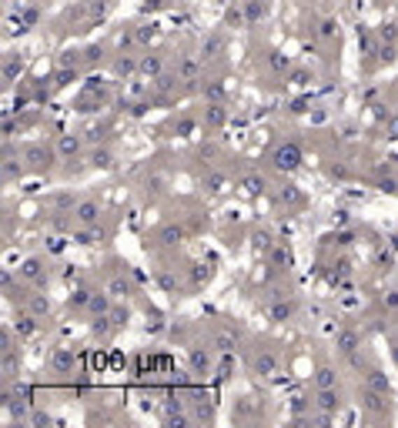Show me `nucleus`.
<instances>
[{
	"instance_id": "f257e3e1",
	"label": "nucleus",
	"mask_w": 398,
	"mask_h": 428,
	"mask_svg": "<svg viewBox=\"0 0 398 428\" xmlns=\"http://www.w3.org/2000/svg\"><path fill=\"white\" fill-rule=\"evenodd\" d=\"M248 371L258 382H275L278 375H281V355L275 348H268V345H258V348L248 352Z\"/></svg>"
},
{
	"instance_id": "f03ea898",
	"label": "nucleus",
	"mask_w": 398,
	"mask_h": 428,
	"mask_svg": "<svg viewBox=\"0 0 398 428\" xmlns=\"http://www.w3.org/2000/svg\"><path fill=\"white\" fill-rule=\"evenodd\" d=\"M301 161H305V151H301L298 141H278L275 148L268 151V164L278 174H294L301 168Z\"/></svg>"
},
{
	"instance_id": "7ed1b4c3",
	"label": "nucleus",
	"mask_w": 398,
	"mask_h": 428,
	"mask_svg": "<svg viewBox=\"0 0 398 428\" xmlns=\"http://www.w3.org/2000/svg\"><path fill=\"white\" fill-rule=\"evenodd\" d=\"M20 157H24V164H27V174H37V178L50 174V171H54V164L61 161V157H57V151H54V144H41V141L27 144V148L20 151Z\"/></svg>"
},
{
	"instance_id": "20e7f679",
	"label": "nucleus",
	"mask_w": 398,
	"mask_h": 428,
	"mask_svg": "<svg viewBox=\"0 0 398 428\" xmlns=\"http://www.w3.org/2000/svg\"><path fill=\"white\" fill-rule=\"evenodd\" d=\"M17 278L24 281V285H31V288H47V281H50V271H47V261L41 255H31V258L20 261V268H17Z\"/></svg>"
},
{
	"instance_id": "39448f33",
	"label": "nucleus",
	"mask_w": 398,
	"mask_h": 428,
	"mask_svg": "<svg viewBox=\"0 0 398 428\" xmlns=\"http://www.w3.org/2000/svg\"><path fill=\"white\" fill-rule=\"evenodd\" d=\"M215 348H211V341L208 345H191L187 348V368H191V375L194 378H208L211 371H215Z\"/></svg>"
},
{
	"instance_id": "423d86ee",
	"label": "nucleus",
	"mask_w": 398,
	"mask_h": 428,
	"mask_svg": "<svg viewBox=\"0 0 398 428\" xmlns=\"http://www.w3.org/2000/svg\"><path fill=\"white\" fill-rule=\"evenodd\" d=\"M358 408L368 415H375V418H385V415L392 412V395H382V392H375V388H358Z\"/></svg>"
},
{
	"instance_id": "0eeeda50",
	"label": "nucleus",
	"mask_w": 398,
	"mask_h": 428,
	"mask_svg": "<svg viewBox=\"0 0 398 428\" xmlns=\"http://www.w3.org/2000/svg\"><path fill=\"white\" fill-rule=\"evenodd\" d=\"M335 348H338L341 358L365 352V335H362L358 328H352V324H341V328L335 331Z\"/></svg>"
},
{
	"instance_id": "6e6552de",
	"label": "nucleus",
	"mask_w": 398,
	"mask_h": 428,
	"mask_svg": "<svg viewBox=\"0 0 398 428\" xmlns=\"http://www.w3.org/2000/svg\"><path fill=\"white\" fill-rule=\"evenodd\" d=\"M84 148H87V141H84V134H77V131H64V134L54 138V151H57L61 161H77L84 154Z\"/></svg>"
},
{
	"instance_id": "1a4fd4ad",
	"label": "nucleus",
	"mask_w": 398,
	"mask_h": 428,
	"mask_svg": "<svg viewBox=\"0 0 398 428\" xmlns=\"http://www.w3.org/2000/svg\"><path fill=\"white\" fill-rule=\"evenodd\" d=\"M264 315H268V321H275V324H288V321H294V315H298V301H294L291 294H281V298H268V305H264Z\"/></svg>"
},
{
	"instance_id": "9d476101",
	"label": "nucleus",
	"mask_w": 398,
	"mask_h": 428,
	"mask_svg": "<svg viewBox=\"0 0 398 428\" xmlns=\"http://www.w3.org/2000/svg\"><path fill=\"white\" fill-rule=\"evenodd\" d=\"M71 217H74L77 228H97V224L104 221V208H101L94 198H80Z\"/></svg>"
},
{
	"instance_id": "9b49d317",
	"label": "nucleus",
	"mask_w": 398,
	"mask_h": 428,
	"mask_svg": "<svg viewBox=\"0 0 398 428\" xmlns=\"http://www.w3.org/2000/svg\"><path fill=\"white\" fill-rule=\"evenodd\" d=\"M47 368H50L54 375H61V378L74 375V368H77V352H74V348H67V345H57V348L50 352V358H47Z\"/></svg>"
},
{
	"instance_id": "f8f14e48",
	"label": "nucleus",
	"mask_w": 398,
	"mask_h": 428,
	"mask_svg": "<svg viewBox=\"0 0 398 428\" xmlns=\"http://www.w3.org/2000/svg\"><path fill=\"white\" fill-rule=\"evenodd\" d=\"M225 50H228V34L225 31H211L204 41H201V61L204 64H218L225 57Z\"/></svg>"
},
{
	"instance_id": "ddd939ff",
	"label": "nucleus",
	"mask_w": 398,
	"mask_h": 428,
	"mask_svg": "<svg viewBox=\"0 0 398 428\" xmlns=\"http://www.w3.org/2000/svg\"><path fill=\"white\" fill-rule=\"evenodd\" d=\"M225 124H228V101H204L201 127H204V131H221Z\"/></svg>"
},
{
	"instance_id": "4468645a",
	"label": "nucleus",
	"mask_w": 398,
	"mask_h": 428,
	"mask_svg": "<svg viewBox=\"0 0 398 428\" xmlns=\"http://www.w3.org/2000/svg\"><path fill=\"white\" fill-rule=\"evenodd\" d=\"M168 71V54L164 50H144L141 54V74L138 77H144V80H154V77H161Z\"/></svg>"
},
{
	"instance_id": "2eb2a0df",
	"label": "nucleus",
	"mask_w": 398,
	"mask_h": 428,
	"mask_svg": "<svg viewBox=\"0 0 398 428\" xmlns=\"http://www.w3.org/2000/svg\"><path fill=\"white\" fill-rule=\"evenodd\" d=\"M111 74H114V80H127V77L141 74V54L121 50V54L111 61Z\"/></svg>"
},
{
	"instance_id": "dca6fc26",
	"label": "nucleus",
	"mask_w": 398,
	"mask_h": 428,
	"mask_svg": "<svg viewBox=\"0 0 398 428\" xmlns=\"http://www.w3.org/2000/svg\"><path fill=\"white\" fill-rule=\"evenodd\" d=\"M201 187H204V191H208L211 198H221V194H228V191L234 187V184H231V178L225 174V171L208 168L204 174H201Z\"/></svg>"
},
{
	"instance_id": "f3484780",
	"label": "nucleus",
	"mask_w": 398,
	"mask_h": 428,
	"mask_svg": "<svg viewBox=\"0 0 398 428\" xmlns=\"http://www.w3.org/2000/svg\"><path fill=\"white\" fill-rule=\"evenodd\" d=\"M201 67H204L201 54H178V61H174V71H178L184 84H194L201 77Z\"/></svg>"
},
{
	"instance_id": "a211bd4d",
	"label": "nucleus",
	"mask_w": 398,
	"mask_h": 428,
	"mask_svg": "<svg viewBox=\"0 0 398 428\" xmlns=\"http://www.w3.org/2000/svg\"><path fill=\"white\" fill-rule=\"evenodd\" d=\"M0 171H3V184H14L27 174V164H24L20 154H14L10 148H7V151H3V161H0Z\"/></svg>"
},
{
	"instance_id": "6ab92c4d",
	"label": "nucleus",
	"mask_w": 398,
	"mask_h": 428,
	"mask_svg": "<svg viewBox=\"0 0 398 428\" xmlns=\"http://www.w3.org/2000/svg\"><path fill=\"white\" fill-rule=\"evenodd\" d=\"M104 291H108L114 301H121V298H131V294H134V285H131L127 271H111L108 281H104Z\"/></svg>"
},
{
	"instance_id": "aec40b11",
	"label": "nucleus",
	"mask_w": 398,
	"mask_h": 428,
	"mask_svg": "<svg viewBox=\"0 0 398 428\" xmlns=\"http://www.w3.org/2000/svg\"><path fill=\"white\" fill-rule=\"evenodd\" d=\"M37 331H41V318L31 315L27 308H20V311L14 315V335L20 338V341H27V338H34Z\"/></svg>"
},
{
	"instance_id": "412c9836",
	"label": "nucleus",
	"mask_w": 398,
	"mask_h": 428,
	"mask_svg": "<svg viewBox=\"0 0 398 428\" xmlns=\"http://www.w3.org/2000/svg\"><path fill=\"white\" fill-rule=\"evenodd\" d=\"M311 401H315V408H318V412H332V415H338L341 412V405H345L338 388H315Z\"/></svg>"
},
{
	"instance_id": "4be33fe9",
	"label": "nucleus",
	"mask_w": 398,
	"mask_h": 428,
	"mask_svg": "<svg viewBox=\"0 0 398 428\" xmlns=\"http://www.w3.org/2000/svg\"><path fill=\"white\" fill-rule=\"evenodd\" d=\"M264 187H268V181L261 178V174H241L238 181H234V191L241 194V198H261L264 194Z\"/></svg>"
},
{
	"instance_id": "5701e85b",
	"label": "nucleus",
	"mask_w": 398,
	"mask_h": 428,
	"mask_svg": "<svg viewBox=\"0 0 398 428\" xmlns=\"http://www.w3.org/2000/svg\"><path fill=\"white\" fill-rule=\"evenodd\" d=\"M114 164H118V154H114V148H108V144H97V148H91V151H87V168L111 171Z\"/></svg>"
},
{
	"instance_id": "b1692460",
	"label": "nucleus",
	"mask_w": 398,
	"mask_h": 428,
	"mask_svg": "<svg viewBox=\"0 0 398 428\" xmlns=\"http://www.w3.org/2000/svg\"><path fill=\"white\" fill-rule=\"evenodd\" d=\"M278 204H285V208H291V211H301L305 208V191L298 187V184H281L278 187Z\"/></svg>"
},
{
	"instance_id": "393cba45",
	"label": "nucleus",
	"mask_w": 398,
	"mask_h": 428,
	"mask_svg": "<svg viewBox=\"0 0 398 428\" xmlns=\"http://www.w3.org/2000/svg\"><path fill=\"white\" fill-rule=\"evenodd\" d=\"M181 77H178V71H164L161 77H154L151 80V91H154V97H168V94H174V91H181Z\"/></svg>"
},
{
	"instance_id": "a878e982",
	"label": "nucleus",
	"mask_w": 398,
	"mask_h": 428,
	"mask_svg": "<svg viewBox=\"0 0 398 428\" xmlns=\"http://www.w3.org/2000/svg\"><path fill=\"white\" fill-rule=\"evenodd\" d=\"M211 348H215L218 355H231L238 348V331H234V328H218L215 335H211Z\"/></svg>"
},
{
	"instance_id": "bb28decb",
	"label": "nucleus",
	"mask_w": 398,
	"mask_h": 428,
	"mask_svg": "<svg viewBox=\"0 0 398 428\" xmlns=\"http://www.w3.org/2000/svg\"><path fill=\"white\" fill-rule=\"evenodd\" d=\"M268 264L275 268V271H288L291 264H294V255H291V248L285 241H275V248L268 251Z\"/></svg>"
},
{
	"instance_id": "cd10ccee",
	"label": "nucleus",
	"mask_w": 398,
	"mask_h": 428,
	"mask_svg": "<svg viewBox=\"0 0 398 428\" xmlns=\"http://www.w3.org/2000/svg\"><path fill=\"white\" fill-rule=\"evenodd\" d=\"M187 408H191V418H194V422H204V425L215 422V405H211V398L194 395L191 401H187Z\"/></svg>"
},
{
	"instance_id": "c85d7f7f",
	"label": "nucleus",
	"mask_w": 398,
	"mask_h": 428,
	"mask_svg": "<svg viewBox=\"0 0 398 428\" xmlns=\"http://www.w3.org/2000/svg\"><path fill=\"white\" fill-rule=\"evenodd\" d=\"M24 308L31 311V315H37V318H47L50 315V298L44 294V288H34L27 298H24Z\"/></svg>"
},
{
	"instance_id": "c756f323",
	"label": "nucleus",
	"mask_w": 398,
	"mask_h": 428,
	"mask_svg": "<svg viewBox=\"0 0 398 428\" xmlns=\"http://www.w3.org/2000/svg\"><path fill=\"white\" fill-rule=\"evenodd\" d=\"M134 31V41H138V50H148V47L157 41V34H161V27L154 24V20H144V24H134L131 27Z\"/></svg>"
},
{
	"instance_id": "7c9ffc66",
	"label": "nucleus",
	"mask_w": 398,
	"mask_h": 428,
	"mask_svg": "<svg viewBox=\"0 0 398 428\" xmlns=\"http://www.w3.org/2000/svg\"><path fill=\"white\" fill-rule=\"evenodd\" d=\"M20 74H24V57L10 50L3 57V87H14V80H20Z\"/></svg>"
},
{
	"instance_id": "2f4dec72",
	"label": "nucleus",
	"mask_w": 398,
	"mask_h": 428,
	"mask_svg": "<svg viewBox=\"0 0 398 428\" xmlns=\"http://www.w3.org/2000/svg\"><path fill=\"white\" fill-rule=\"evenodd\" d=\"M362 375H365V378H362L365 388H375V392H382V395H392V382H388V375H385L382 368H368Z\"/></svg>"
},
{
	"instance_id": "473e14b6",
	"label": "nucleus",
	"mask_w": 398,
	"mask_h": 428,
	"mask_svg": "<svg viewBox=\"0 0 398 428\" xmlns=\"http://www.w3.org/2000/svg\"><path fill=\"white\" fill-rule=\"evenodd\" d=\"M228 77H215V80L201 84V94H204V101H228Z\"/></svg>"
},
{
	"instance_id": "72a5a7b5",
	"label": "nucleus",
	"mask_w": 398,
	"mask_h": 428,
	"mask_svg": "<svg viewBox=\"0 0 398 428\" xmlns=\"http://www.w3.org/2000/svg\"><path fill=\"white\" fill-rule=\"evenodd\" d=\"M184 238H187V231H184V224H178V221H168V224H161L157 228V241L161 245H181Z\"/></svg>"
},
{
	"instance_id": "f704fd0d",
	"label": "nucleus",
	"mask_w": 398,
	"mask_h": 428,
	"mask_svg": "<svg viewBox=\"0 0 398 428\" xmlns=\"http://www.w3.org/2000/svg\"><path fill=\"white\" fill-rule=\"evenodd\" d=\"M114 321H111V315H94L91 318V335L97 338V341H111L114 338Z\"/></svg>"
},
{
	"instance_id": "c9c22d12",
	"label": "nucleus",
	"mask_w": 398,
	"mask_h": 428,
	"mask_svg": "<svg viewBox=\"0 0 398 428\" xmlns=\"http://www.w3.org/2000/svg\"><path fill=\"white\" fill-rule=\"evenodd\" d=\"M264 67L275 77H285L291 71V61L285 57V50H268V54H264Z\"/></svg>"
},
{
	"instance_id": "e433bc0d",
	"label": "nucleus",
	"mask_w": 398,
	"mask_h": 428,
	"mask_svg": "<svg viewBox=\"0 0 398 428\" xmlns=\"http://www.w3.org/2000/svg\"><path fill=\"white\" fill-rule=\"evenodd\" d=\"M268 17V0H245V27H255Z\"/></svg>"
},
{
	"instance_id": "4c0bfd02",
	"label": "nucleus",
	"mask_w": 398,
	"mask_h": 428,
	"mask_svg": "<svg viewBox=\"0 0 398 428\" xmlns=\"http://www.w3.org/2000/svg\"><path fill=\"white\" fill-rule=\"evenodd\" d=\"M154 281L168 291V294H178V291H181V278H178L174 268H157V271H154Z\"/></svg>"
},
{
	"instance_id": "58836bf2",
	"label": "nucleus",
	"mask_w": 398,
	"mask_h": 428,
	"mask_svg": "<svg viewBox=\"0 0 398 428\" xmlns=\"http://www.w3.org/2000/svg\"><path fill=\"white\" fill-rule=\"evenodd\" d=\"M111 308H114V298H111L108 291H94L91 294V301H87V311H84V315H108Z\"/></svg>"
},
{
	"instance_id": "ea45409f",
	"label": "nucleus",
	"mask_w": 398,
	"mask_h": 428,
	"mask_svg": "<svg viewBox=\"0 0 398 428\" xmlns=\"http://www.w3.org/2000/svg\"><path fill=\"white\" fill-rule=\"evenodd\" d=\"M311 382H315V388H338V368L318 365L315 375H311Z\"/></svg>"
},
{
	"instance_id": "a19ab883",
	"label": "nucleus",
	"mask_w": 398,
	"mask_h": 428,
	"mask_svg": "<svg viewBox=\"0 0 398 428\" xmlns=\"http://www.w3.org/2000/svg\"><path fill=\"white\" fill-rule=\"evenodd\" d=\"M77 201H80V198H74L71 191H57V194L50 198V211H54V214H74Z\"/></svg>"
},
{
	"instance_id": "79ce46f5",
	"label": "nucleus",
	"mask_w": 398,
	"mask_h": 428,
	"mask_svg": "<svg viewBox=\"0 0 398 428\" xmlns=\"http://www.w3.org/2000/svg\"><path fill=\"white\" fill-rule=\"evenodd\" d=\"M208 281H211V268L201 264V261H194V264L187 268V285H191V288H204Z\"/></svg>"
},
{
	"instance_id": "37998d69",
	"label": "nucleus",
	"mask_w": 398,
	"mask_h": 428,
	"mask_svg": "<svg viewBox=\"0 0 398 428\" xmlns=\"http://www.w3.org/2000/svg\"><path fill=\"white\" fill-rule=\"evenodd\" d=\"M20 371V355H14V348H3V385H10Z\"/></svg>"
},
{
	"instance_id": "c03bdc74",
	"label": "nucleus",
	"mask_w": 398,
	"mask_h": 428,
	"mask_svg": "<svg viewBox=\"0 0 398 428\" xmlns=\"http://www.w3.org/2000/svg\"><path fill=\"white\" fill-rule=\"evenodd\" d=\"M251 248H255V255L268 258V251L275 248V238H271L268 231H255V234H251Z\"/></svg>"
},
{
	"instance_id": "a18cd8bd",
	"label": "nucleus",
	"mask_w": 398,
	"mask_h": 428,
	"mask_svg": "<svg viewBox=\"0 0 398 428\" xmlns=\"http://www.w3.org/2000/svg\"><path fill=\"white\" fill-rule=\"evenodd\" d=\"M104 61H108V50H104V44L84 47V67H101Z\"/></svg>"
},
{
	"instance_id": "49530a36",
	"label": "nucleus",
	"mask_w": 398,
	"mask_h": 428,
	"mask_svg": "<svg viewBox=\"0 0 398 428\" xmlns=\"http://www.w3.org/2000/svg\"><path fill=\"white\" fill-rule=\"evenodd\" d=\"M225 24H228L231 31L234 27H245V0H234L228 7V14H225Z\"/></svg>"
},
{
	"instance_id": "de8ad7c7",
	"label": "nucleus",
	"mask_w": 398,
	"mask_h": 428,
	"mask_svg": "<svg viewBox=\"0 0 398 428\" xmlns=\"http://www.w3.org/2000/svg\"><path fill=\"white\" fill-rule=\"evenodd\" d=\"M91 294H94L91 288L71 291V294H67V308H71V311H87V301H91Z\"/></svg>"
},
{
	"instance_id": "09e8293b",
	"label": "nucleus",
	"mask_w": 398,
	"mask_h": 428,
	"mask_svg": "<svg viewBox=\"0 0 398 428\" xmlns=\"http://www.w3.org/2000/svg\"><path fill=\"white\" fill-rule=\"evenodd\" d=\"M27 428H50L54 425V415L44 412V408H31V415H27V422H24Z\"/></svg>"
},
{
	"instance_id": "8fccbe9b",
	"label": "nucleus",
	"mask_w": 398,
	"mask_h": 428,
	"mask_svg": "<svg viewBox=\"0 0 398 428\" xmlns=\"http://www.w3.org/2000/svg\"><path fill=\"white\" fill-rule=\"evenodd\" d=\"M77 77H80V67H61V71L54 74V91H64L67 84H74Z\"/></svg>"
},
{
	"instance_id": "3c124183",
	"label": "nucleus",
	"mask_w": 398,
	"mask_h": 428,
	"mask_svg": "<svg viewBox=\"0 0 398 428\" xmlns=\"http://www.w3.org/2000/svg\"><path fill=\"white\" fill-rule=\"evenodd\" d=\"M198 127H201V117H181V121H174V134H181V138H191Z\"/></svg>"
},
{
	"instance_id": "603ef678",
	"label": "nucleus",
	"mask_w": 398,
	"mask_h": 428,
	"mask_svg": "<svg viewBox=\"0 0 398 428\" xmlns=\"http://www.w3.org/2000/svg\"><path fill=\"white\" fill-rule=\"evenodd\" d=\"M378 305H382V315H392V318H398V291H395V288L385 291Z\"/></svg>"
},
{
	"instance_id": "864d4df0",
	"label": "nucleus",
	"mask_w": 398,
	"mask_h": 428,
	"mask_svg": "<svg viewBox=\"0 0 398 428\" xmlns=\"http://www.w3.org/2000/svg\"><path fill=\"white\" fill-rule=\"evenodd\" d=\"M108 315H111V321H114V328H118V331H121V328H127V321H131V311H127V308H121V305H114Z\"/></svg>"
},
{
	"instance_id": "5fc2aeb1",
	"label": "nucleus",
	"mask_w": 398,
	"mask_h": 428,
	"mask_svg": "<svg viewBox=\"0 0 398 428\" xmlns=\"http://www.w3.org/2000/svg\"><path fill=\"white\" fill-rule=\"evenodd\" d=\"M395 57H398V50H395V44H382L378 47V67H388V64H395Z\"/></svg>"
},
{
	"instance_id": "6e6d98bb",
	"label": "nucleus",
	"mask_w": 398,
	"mask_h": 428,
	"mask_svg": "<svg viewBox=\"0 0 398 428\" xmlns=\"http://www.w3.org/2000/svg\"><path fill=\"white\" fill-rule=\"evenodd\" d=\"M378 191L395 198V194H398V174H385V178H378Z\"/></svg>"
},
{
	"instance_id": "4d7b16f0",
	"label": "nucleus",
	"mask_w": 398,
	"mask_h": 428,
	"mask_svg": "<svg viewBox=\"0 0 398 428\" xmlns=\"http://www.w3.org/2000/svg\"><path fill=\"white\" fill-rule=\"evenodd\" d=\"M328 178H335V181H348V178H352V171H348V164H341V161H332V164H328Z\"/></svg>"
},
{
	"instance_id": "13d9d810",
	"label": "nucleus",
	"mask_w": 398,
	"mask_h": 428,
	"mask_svg": "<svg viewBox=\"0 0 398 428\" xmlns=\"http://www.w3.org/2000/svg\"><path fill=\"white\" fill-rule=\"evenodd\" d=\"M348 271H352V264H348V261L341 258V261H335V264H332V271H328V278H332V281H345V278H348Z\"/></svg>"
},
{
	"instance_id": "bf43d9fd",
	"label": "nucleus",
	"mask_w": 398,
	"mask_h": 428,
	"mask_svg": "<svg viewBox=\"0 0 398 428\" xmlns=\"http://www.w3.org/2000/svg\"><path fill=\"white\" fill-rule=\"evenodd\" d=\"M378 41H382V44H395V41H398V24H395V20H392V24H382Z\"/></svg>"
},
{
	"instance_id": "052dcab7",
	"label": "nucleus",
	"mask_w": 398,
	"mask_h": 428,
	"mask_svg": "<svg viewBox=\"0 0 398 428\" xmlns=\"http://www.w3.org/2000/svg\"><path fill=\"white\" fill-rule=\"evenodd\" d=\"M385 138L398 141V110H392V114H388V121H385Z\"/></svg>"
},
{
	"instance_id": "680f3d73",
	"label": "nucleus",
	"mask_w": 398,
	"mask_h": 428,
	"mask_svg": "<svg viewBox=\"0 0 398 428\" xmlns=\"http://www.w3.org/2000/svg\"><path fill=\"white\" fill-rule=\"evenodd\" d=\"M141 7H144V10L151 14V10H164V7H171V0H144Z\"/></svg>"
},
{
	"instance_id": "e2e57ef3",
	"label": "nucleus",
	"mask_w": 398,
	"mask_h": 428,
	"mask_svg": "<svg viewBox=\"0 0 398 428\" xmlns=\"http://www.w3.org/2000/svg\"><path fill=\"white\" fill-rule=\"evenodd\" d=\"M335 34V20H322L318 24V37H332Z\"/></svg>"
},
{
	"instance_id": "0e129e2a",
	"label": "nucleus",
	"mask_w": 398,
	"mask_h": 428,
	"mask_svg": "<svg viewBox=\"0 0 398 428\" xmlns=\"http://www.w3.org/2000/svg\"><path fill=\"white\" fill-rule=\"evenodd\" d=\"M388 345H392V348H388V352H392V362L398 365V335H395V338H388Z\"/></svg>"
},
{
	"instance_id": "69168bd1",
	"label": "nucleus",
	"mask_w": 398,
	"mask_h": 428,
	"mask_svg": "<svg viewBox=\"0 0 398 428\" xmlns=\"http://www.w3.org/2000/svg\"><path fill=\"white\" fill-rule=\"evenodd\" d=\"M291 80H294V84H305L308 74H305V71H294V74H291Z\"/></svg>"
}]
</instances>
